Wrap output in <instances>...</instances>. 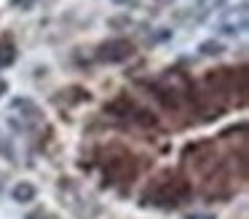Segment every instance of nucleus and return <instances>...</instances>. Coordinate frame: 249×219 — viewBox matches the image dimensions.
<instances>
[{"label": "nucleus", "instance_id": "obj_1", "mask_svg": "<svg viewBox=\"0 0 249 219\" xmlns=\"http://www.w3.org/2000/svg\"><path fill=\"white\" fill-rule=\"evenodd\" d=\"M201 51H212V53L217 56V53L222 51V43H217V40H209V43H204V46H201ZM212 53H209V56H212Z\"/></svg>", "mask_w": 249, "mask_h": 219}, {"label": "nucleus", "instance_id": "obj_2", "mask_svg": "<svg viewBox=\"0 0 249 219\" xmlns=\"http://www.w3.org/2000/svg\"><path fill=\"white\" fill-rule=\"evenodd\" d=\"M113 3H124V0H113Z\"/></svg>", "mask_w": 249, "mask_h": 219}]
</instances>
